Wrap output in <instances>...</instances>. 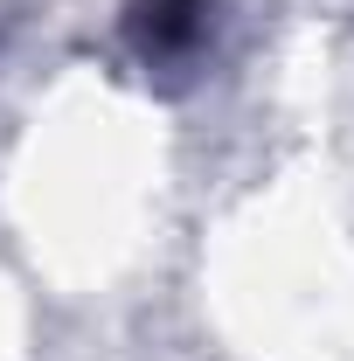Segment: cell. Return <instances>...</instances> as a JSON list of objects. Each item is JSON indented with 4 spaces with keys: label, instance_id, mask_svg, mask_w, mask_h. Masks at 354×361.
Masks as SVG:
<instances>
[{
    "label": "cell",
    "instance_id": "6da1fadb",
    "mask_svg": "<svg viewBox=\"0 0 354 361\" xmlns=\"http://www.w3.org/2000/svg\"><path fill=\"white\" fill-rule=\"evenodd\" d=\"M209 7L216 0H133L126 28H133L139 56L167 63V56H188V49L209 35Z\"/></svg>",
    "mask_w": 354,
    "mask_h": 361
}]
</instances>
